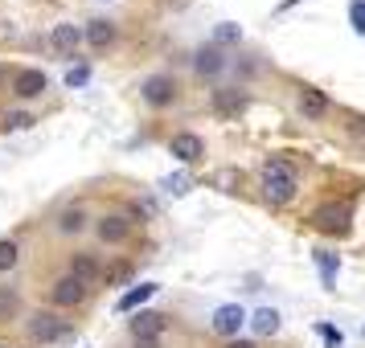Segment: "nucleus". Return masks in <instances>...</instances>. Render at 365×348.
Masks as SVG:
<instances>
[{
  "label": "nucleus",
  "mask_w": 365,
  "mask_h": 348,
  "mask_svg": "<svg viewBox=\"0 0 365 348\" xmlns=\"http://www.w3.org/2000/svg\"><path fill=\"white\" fill-rule=\"evenodd\" d=\"M156 291H160V283H140V287H132L128 295H119L115 307H119V312H135V307H144Z\"/></svg>",
  "instance_id": "nucleus-18"
},
{
  "label": "nucleus",
  "mask_w": 365,
  "mask_h": 348,
  "mask_svg": "<svg viewBox=\"0 0 365 348\" xmlns=\"http://www.w3.org/2000/svg\"><path fill=\"white\" fill-rule=\"evenodd\" d=\"M316 263H320V279L329 283L332 287V275H336V258H332V254H324V250H320V254H316Z\"/></svg>",
  "instance_id": "nucleus-26"
},
{
  "label": "nucleus",
  "mask_w": 365,
  "mask_h": 348,
  "mask_svg": "<svg viewBox=\"0 0 365 348\" xmlns=\"http://www.w3.org/2000/svg\"><path fill=\"white\" fill-rule=\"evenodd\" d=\"M9 83V66H0V86Z\"/></svg>",
  "instance_id": "nucleus-32"
},
{
  "label": "nucleus",
  "mask_w": 365,
  "mask_h": 348,
  "mask_svg": "<svg viewBox=\"0 0 365 348\" xmlns=\"http://www.w3.org/2000/svg\"><path fill=\"white\" fill-rule=\"evenodd\" d=\"M140 99L148 102L152 111H165L177 102V78L173 74H148L144 83H140Z\"/></svg>",
  "instance_id": "nucleus-4"
},
{
  "label": "nucleus",
  "mask_w": 365,
  "mask_h": 348,
  "mask_svg": "<svg viewBox=\"0 0 365 348\" xmlns=\"http://www.w3.org/2000/svg\"><path fill=\"white\" fill-rule=\"evenodd\" d=\"M66 275H74V279L83 283V287H95V283L103 279V266H99V258H95V254H86V250H78V254H70Z\"/></svg>",
  "instance_id": "nucleus-13"
},
{
  "label": "nucleus",
  "mask_w": 365,
  "mask_h": 348,
  "mask_svg": "<svg viewBox=\"0 0 365 348\" xmlns=\"http://www.w3.org/2000/svg\"><path fill=\"white\" fill-rule=\"evenodd\" d=\"M210 328H214L217 336H226V340H238V332L247 328V312H242L238 303H222L214 312V320H210Z\"/></svg>",
  "instance_id": "nucleus-7"
},
{
  "label": "nucleus",
  "mask_w": 365,
  "mask_h": 348,
  "mask_svg": "<svg viewBox=\"0 0 365 348\" xmlns=\"http://www.w3.org/2000/svg\"><path fill=\"white\" fill-rule=\"evenodd\" d=\"M17 263H21V246L13 238H0V275H9Z\"/></svg>",
  "instance_id": "nucleus-20"
},
{
  "label": "nucleus",
  "mask_w": 365,
  "mask_h": 348,
  "mask_svg": "<svg viewBox=\"0 0 365 348\" xmlns=\"http://www.w3.org/2000/svg\"><path fill=\"white\" fill-rule=\"evenodd\" d=\"M25 332H29L34 344H53V340L70 336V324L58 312H34L29 320H25Z\"/></svg>",
  "instance_id": "nucleus-2"
},
{
  "label": "nucleus",
  "mask_w": 365,
  "mask_h": 348,
  "mask_svg": "<svg viewBox=\"0 0 365 348\" xmlns=\"http://www.w3.org/2000/svg\"><path fill=\"white\" fill-rule=\"evenodd\" d=\"M226 66H230V58L217 50V46H201V50L193 53V70H197V78H217Z\"/></svg>",
  "instance_id": "nucleus-14"
},
{
  "label": "nucleus",
  "mask_w": 365,
  "mask_h": 348,
  "mask_svg": "<svg viewBox=\"0 0 365 348\" xmlns=\"http://www.w3.org/2000/svg\"><path fill=\"white\" fill-rule=\"evenodd\" d=\"M119 41V25L107 17H95L83 25V46H91V50H111Z\"/></svg>",
  "instance_id": "nucleus-6"
},
{
  "label": "nucleus",
  "mask_w": 365,
  "mask_h": 348,
  "mask_svg": "<svg viewBox=\"0 0 365 348\" xmlns=\"http://www.w3.org/2000/svg\"><path fill=\"white\" fill-rule=\"evenodd\" d=\"M53 226H58V233H66V238H70V233H83L86 226H91V217H86V209L74 201V205H62V209H58Z\"/></svg>",
  "instance_id": "nucleus-16"
},
{
  "label": "nucleus",
  "mask_w": 365,
  "mask_h": 348,
  "mask_svg": "<svg viewBox=\"0 0 365 348\" xmlns=\"http://www.w3.org/2000/svg\"><path fill=\"white\" fill-rule=\"evenodd\" d=\"M132 233H135V226H132V217H128V213H103V217H95V238H99L103 246H128V242H132Z\"/></svg>",
  "instance_id": "nucleus-3"
},
{
  "label": "nucleus",
  "mask_w": 365,
  "mask_h": 348,
  "mask_svg": "<svg viewBox=\"0 0 365 348\" xmlns=\"http://www.w3.org/2000/svg\"><path fill=\"white\" fill-rule=\"evenodd\" d=\"M160 344H165L160 336H135L132 340V348H160Z\"/></svg>",
  "instance_id": "nucleus-30"
},
{
  "label": "nucleus",
  "mask_w": 365,
  "mask_h": 348,
  "mask_svg": "<svg viewBox=\"0 0 365 348\" xmlns=\"http://www.w3.org/2000/svg\"><path fill=\"white\" fill-rule=\"evenodd\" d=\"M165 193H173V197L189 193V176H168V181H165Z\"/></svg>",
  "instance_id": "nucleus-27"
},
{
  "label": "nucleus",
  "mask_w": 365,
  "mask_h": 348,
  "mask_svg": "<svg viewBox=\"0 0 365 348\" xmlns=\"http://www.w3.org/2000/svg\"><path fill=\"white\" fill-rule=\"evenodd\" d=\"M50 46L58 53L74 58V53L83 50V25H74V21H58V25L50 29Z\"/></svg>",
  "instance_id": "nucleus-11"
},
{
  "label": "nucleus",
  "mask_w": 365,
  "mask_h": 348,
  "mask_svg": "<svg viewBox=\"0 0 365 348\" xmlns=\"http://www.w3.org/2000/svg\"><path fill=\"white\" fill-rule=\"evenodd\" d=\"M320 336H324V344H329V348H341V332H336V328L320 324Z\"/></svg>",
  "instance_id": "nucleus-28"
},
{
  "label": "nucleus",
  "mask_w": 365,
  "mask_h": 348,
  "mask_svg": "<svg viewBox=\"0 0 365 348\" xmlns=\"http://www.w3.org/2000/svg\"><path fill=\"white\" fill-rule=\"evenodd\" d=\"M91 83V66H70L66 70V86L70 90H78V86H86Z\"/></svg>",
  "instance_id": "nucleus-25"
},
{
  "label": "nucleus",
  "mask_w": 365,
  "mask_h": 348,
  "mask_svg": "<svg viewBox=\"0 0 365 348\" xmlns=\"http://www.w3.org/2000/svg\"><path fill=\"white\" fill-rule=\"evenodd\" d=\"M17 312H21L17 291H0V320H9V315H17Z\"/></svg>",
  "instance_id": "nucleus-24"
},
{
  "label": "nucleus",
  "mask_w": 365,
  "mask_h": 348,
  "mask_svg": "<svg viewBox=\"0 0 365 348\" xmlns=\"http://www.w3.org/2000/svg\"><path fill=\"white\" fill-rule=\"evenodd\" d=\"M91 295V287H83V283L74 279V275H58L50 287V299H53V307H62V312H70V307H78L83 299Z\"/></svg>",
  "instance_id": "nucleus-5"
},
{
  "label": "nucleus",
  "mask_w": 365,
  "mask_h": 348,
  "mask_svg": "<svg viewBox=\"0 0 365 348\" xmlns=\"http://www.w3.org/2000/svg\"><path fill=\"white\" fill-rule=\"evenodd\" d=\"M250 328L259 332V336H275L279 332V312L275 307H259V312L250 315Z\"/></svg>",
  "instance_id": "nucleus-19"
},
{
  "label": "nucleus",
  "mask_w": 365,
  "mask_h": 348,
  "mask_svg": "<svg viewBox=\"0 0 365 348\" xmlns=\"http://www.w3.org/2000/svg\"><path fill=\"white\" fill-rule=\"evenodd\" d=\"M259 184H263V197L271 205H292L299 193V181H296V168L287 164L283 156H271L259 172Z\"/></svg>",
  "instance_id": "nucleus-1"
},
{
  "label": "nucleus",
  "mask_w": 365,
  "mask_h": 348,
  "mask_svg": "<svg viewBox=\"0 0 365 348\" xmlns=\"http://www.w3.org/2000/svg\"><path fill=\"white\" fill-rule=\"evenodd\" d=\"M296 107H299V115L308 119V123H320V119L332 111V102H329V95L320 90V86H299V99H296Z\"/></svg>",
  "instance_id": "nucleus-8"
},
{
  "label": "nucleus",
  "mask_w": 365,
  "mask_h": 348,
  "mask_svg": "<svg viewBox=\"0 0 365 348\" xmlns=\"http://www.w3.org/2000/svg\"><path fill=\"white\" fill-rule=\"evenodd\" d=\"M217 184H226L222 193H238V176L234 172H217Z\"/></svg>",
  "instance_id": "nucleus-29"
},
{
  "label": "nucleus",
  "mask_w": 365,
  "mask_h": 348,
  "mask_svg": "<svg viewBox=\"0 0 365 348\" xmlns=\"http://www.w3.org/2000/svg\"><path fill=\"white\" fill-rule=\"evenodd\" d=\"M0 348H9V344H0Z\"/></svg>",
  "instance_id": "nucleus-33"
},
{
  "label": "nucleus",
  "mask_w": 365,
  "mask_h": 348,
  "mask_svg": "<svg viewBox=\"0 0 365 348\" xmlns=\"http://www.w3.org/2000/svg\"><path fill=\"white\" fill-rule=\"evenodd\" d=\"M238 41H242V29H238L234 21H222V25L214 29V46L217 50H222V46H238Z\"/></svg>",
  "instance_id": "nucleus-21"
},
{
  "label": "nucleus",
  "mask_w": 365,
  "mask_h": 348,
  "mask_svg": "<svg viewBox=\"0 0 365 348\" xmlns=\"http://www.w3.org/2000/svg\"><path fill=\"white\" fill-rule=\"evenodd\" d=\"M349 25L365 37V0H349Z\"/></svg>",
  "instance_id": "nucleus-23"
},
{
  "label": "nucleus",
  "mask_w": 365,
  "mask_h": 348,
  "mask_svg": "<svg viewBox=\"0 0 365 348\" xmlns=\"http://www.w3.org/2000/svg\"><path fill=\"white\" fill-rule=\"evenodd\" d=\"M214 111L222 119L242 115V111H247V95H242L238 86H217V90H214Z\"/></svg>",
  "instance_id": "nucleus-15"
},
{
  "label": "nucleus",
  "mask_w": 365,
  "mask_h": 348,
  "mask_svg": "<svg viewBox=\"0 0 365 348\" xmlns=\"http://www.w3.org/2000/svg\"><path fill=\"white\" fill-rule=\"evenodd\" d=\"M0 123H4L9 132H25V127H34L37 119L29 115V111H4V119H0Z\"/></svg>",
  "instance_id": "nucleus-22"
},
{
  "label": "nucleus",
  "mask_w": 365,
  "mask_h": 348,
  "mask_svg": "<svg viewBox=\"0 0 365 348\" xmlns=\"http://www.w3.org/2000/svg\"><path fill=\"white\" fill-rule=\"evenodd\" d=\"M46 90H50V78H46L41 70H13V95H17V99H25V102L41 99Z\"/></svg>",
  "instance_id": "nucleus-10"
},
{
  "label": "nucleus",
  "mask_w": 365,
  "mask_h": 348,
  "mask_svg": "<svg viewBox=\"0 0 365 348\" xmlns=\"http://www.w3.org/2000/svg\"><path fill=\"white\" fill-rule=\"evenodd\" d=\"M128 332H132V340H135V336H165V315H160V312H148V307H140V312L132 315Z\"/></svg>",
  "instance_id": "nucleus-17"
},
{
  "label": "nucleus",
  "mask_w": 365,
  "mask_h": 348,
  "mask_svg": "<svg viewBox=\"0 0 365 348\" xmlns=\"http://www.w3.org/2000/svg\"><path fill=\"white\" fill-rule=\"evenodd\" d=\"M226 348H259V344H250V340H226Z\"/></svg>",
  "instance_id": "nucleus-31"
},
{
  "label": "nucleus",
  "mask_w": 365,
  "mask_h": 348,
  "mask_svg": "<svg viewBox=\"0 0 365 348\" xmlns=\"http://www.w3.org/2000/svg\"><path fill=\"white\" fill-rule=\"evenodd\" d=\"M312 226L324 233H336V238H345L349 233V209L345 205H320L312 213Z\"/></svg>",
  "instance_id": "nucleus-12"
},
{
  "label": "nucleus",
  "mask_w": 365,
  "mask_h": 348,
  "mask_svg": "<svg viewBox=\"0 0 365 348\" xmlns=\"http://www.w3.org/2000/svg\"><path fill=\"white\" fill-rule=\"evenodd\" d=\"M168 156H177L181 164H197L201 156H205V139L197 132H177L168 139Z\"/></svg>",
  "instance_id": "nucleus-9"
}]
</instances>
